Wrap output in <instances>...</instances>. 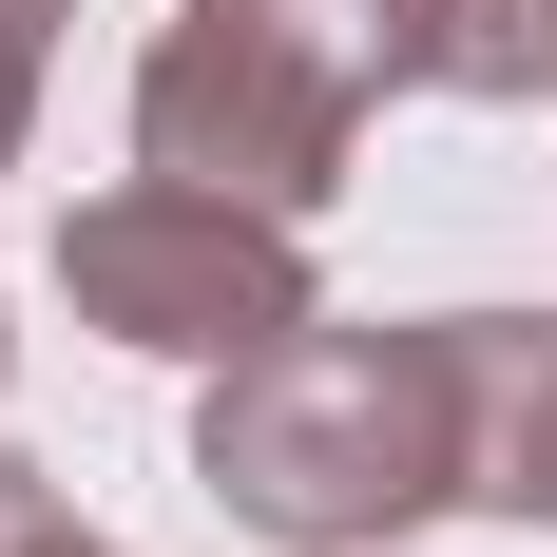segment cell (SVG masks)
Listing matches in <instances>:
<instances>
[{"instance_id":"obj_4","label":"cell","mask_w":557,"mask_h":557,"mask_svg":"<svg viewBox=\"0 0 557 557\" xmlns=\"http://www.w3.org/2000/svg\"><path fill=\"white\" fill-rule=\"evenodd\" d=\"M461 327V519L557 539V308H443Z\"/></svg>"},{"instance_id":"obj_6","label":"cell","mask_w":557,"mask_h":557,"mask_svg":"<svg viewBox=\"0 0 557 557\" xmlns=\"http://www.w3.org/2000/svg\"><path fill=\"white\" fill-rule=\"evenodd\" d=\"M58 20H77V0H0V173H20V135H39V58H58Z\"/></svg>"},{"instance_id":"obj_1","label":"cell","mask_w":557,"mask_h":557,"mask_svg":"<svg viewBox=\"0 0 557 557\" xmlns=\"http://www.w3.org/2000/svg\"><path fill=\"white\" fill-rule=\"evenodd\" d=\"M193 481L288 557H385L404 519H461V327H270L193 385Z\"/></svg>"},{"instance_id":"obj_2","label":"cell","mask_w":557,"mask_h":557,"mask_svg":"<svg viewBox=\"0 0 557 557\" xmlns=\"http://www.w3.org/2000/svg\"><path fill=\"white\" fill-rule=\"evenodd\" d=\"M385 97H423V0H173L135 58V173L327 212Z\"/></svg>"},{"instance_id":"obj_3","label":"cell","mask_w":557,"mask_h":557,"mask_svg":"<svg viewBox=\"0 0 557 557\" xmlns=\"http://www.w3.org/2000/svg\"><path fill=\"white\" fill-rule=\"evenodd\" d=\"M58 308L97 346H154V366H250L270 327H308V212H250V193H193V173H115L58 212Z\"/></svg>"},{"instance_id":"obj_5","label":"cell","mask_w":557,"mask_h":557,"mask_svg":"<svg viewBox=\"0 0 557 557\" xmlns=\"http://www.w3.org/2000/svg\"><path fill=\"white\" fill-rule=\"evenodd\" d=\"M423 97H481V115L557 97V0H423Z\"/></svg>"},{"instance_id":"obj_9","label":"cell","mask_w":557,"mask_h":557,"mask_svg":"<svg viewBox=\"0 0 557 557\" xmlns=\"http://www.w3.org/2000/svg\"><path fill=\"white\" fill-rule=\"evenodd\" d=\"M0 366H20V327H0Z\"/></svg>"},{"instance_id":"obj_7","label":"cell","mask_w":557,"mask_h":557,"mask_svg":"<svg viewBox=\"0 0 557 557\" xmlns=\"http://www.w3.org/2000/svg\"><path fill=\"white\" fill-rule=\"evenodd\" d=\"M20 539H58V481H39L20 443H0V557H20Z\"/></svg>"},{"instance_id":"obj_8","label":"cell","mask_w":557,"mask_h":557,"mask_svg":"<svg viewBox=\"0 0 557 557\" xmlns=\"http://www.w3.org/2000/svg\"><path fill=\"white\" fill-rule=\"evenodd\" d=\"M20 557H115V539H77V519H58V539H20Z\"/></svg>"}]
</instances>
